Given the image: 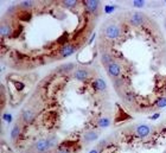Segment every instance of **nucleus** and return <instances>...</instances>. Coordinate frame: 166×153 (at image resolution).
Segmentation results:
<instances>
[{"instance_id": "27", "label": "nucleus", "mask_w": 166, "mask_h": 153, "mask_svg": "<svg viewBox=\"0 0 166 153\" xmlns=\"http://www.w3.org/2000/svg\"><path fill=\"white\" fill-rule=\"evenodd\" d=\"M165 26H166V23H165Z\"/></svg>"}, {"instance_id": "10", "label": "nucleus", "mask_w": 166, "mask_h": 153, "mask_svg": "<svg viewBox=\"0 0 166 153\" xmlns=\"http://www.w3.org/2000/svg\"><path fill=\"white\" fill-rule=\"evenodd\" d=\"M33 117H34L33 111H31V110H28V109H26V110L23 111V120H24L25 122H31V121L33 120Z\"/></svg>"}, {"instance_id": "22", "label": "nucleus", "mask_w": 166, "mask_h": 153, "mask_svg": "<svg viewBox=\"0 0 166 153\" xmlns=\"http://www.w3.org/2000/svg\"><path fill=\"white\" fill-rule=\"evenodd\" d=\"M32 5H33L32 1H24V2H21V6H23V7H30V6H32Z\"/></svg>"}, {"instance_id": "24", "label": "nucleus", "mask_w": 166, "mask_h": 153, "mask_svg": "<svg viewBox=\"0 0 166 153\" xmlns=\"http://www.w3.org/2000/svg\"><path fill=\"white\" fill-rule=\"evenodd\" d=\"M14 85H17V89H18V90H21V89L24 88V84H23V83L17 82V81H14Z\"/></svg>"}, {"instance_id": "25", "label": "nucleus", "mask_w": 166, "mask_h": 153, "mask_svg": "<svg viewBox=\"0 0 166 153\" xmlns=\"http://www.w3.org/2000/svg\"><path fill=\"white\" fill-rule=\"evenodd\" d=\"M159 116H160V114H158V113H157V114H154L153 116H151L149 119H151V120H155V119H158Z\"/></svg>"}, {"instance_id": "2", "label": "nucleus", "mask_w": 166, "mask_h": 153, "mask_svg": "<svg viewBox=\"0 0 166 153\" xmlns=\"http://www.w3.org/2000/svg\"><path fill=\"white\" fill-rule=\"evenodd\" d=\"M55 144L51 141V140H49V139H40V140H38L37 142H36V145H34V147H36V149L38 151V152H45V151H47L50 147H52Z\"/></svg>"}, {"instance_id": "21", "label": "nucleus", "mask_w": 166, "mask_h": 153, "mask_svg": "<svg viewBox=\"0 0 166 153\" xmlns=\"http://www.w3.org/2000/svg\"><path fill=\"white\" fill-rule=\"evenodd\" d=\"M2 119H4L6 122H8V123H9V122L12 121V115H11V114H8V113H6V114H4V115H2Z\"/></svg>"}, {"instance_id": "5", "label": "nucleus", "mask_w": 166, "mask_h": 153, "mask_svg": "<svg viewBox=\"0 0 166 153\" xmlns=\"http://www.w3.org/2000/svg\"><path fill=\"white\" fill-rule=\"evenodd\" d=\"M75 51H76V46L72 45V44H68V45H64L60 49V56L65 58V57H69L72 53H75Z\"/></svg>"}, {"instance_id": "7", "label": "nucleus", "mask_w": 166, "mask_h": 153, "mask_svg": "<svg viewBox=\"0 0 166 153\" xmlns=\"http://www.w3.org/2000/svg\"><path fill=\"white\" fill-rule=\"evenodd\" d=\"M74 77L78 81H84L89 77V72L85 70V69H77L75 72H74Z\"/></svg>"}, {"instance_id": "1", "label": "nucleus", "mask_w": 166, "mask_h": 153, "mask_svg": "<svg viewBox=\"0 0 166 153\" xmlns=\"http://www.w3.org/2000/svg\"><path fill=\"white\" fill-rule=\"evenodd\" d=\"M104 34L110 39H116L120 36V27L114 24H110L104 28Z\"/></svg>"}, {"instance_id": "20", "label": "nucleus", "mask_w": 166, "mask_h": 153, "mask_svg": "<svg viewBox=\"0 0 166 153\" xmlns=\"http://www.w3.org/2000/svg\"><path fill=\"white\" fill-rule=\"evenodd\" d=\"M133 5L135 7H142L145 5V1L143 0H135V1H133Z\"/></svg>"}, {"instance_id": "13", "label": "nucleus", "mask_w": 166, "mask_h": 153, "mask_svg": "<svg viewBox=\"0 0 166 153\" xmlns=\"http://www.w3.org/2000/svg\"><path fill=\"white\" fill-rule=\"evenodd\" d=\"M76 4H77V1H75V0H65V1H63V6L64 7H68V8L75 7Z\"/></svg>"}, {"instance_id": "8", "label": "nucleus", "mask_w": 166, "mask_h": 153, "mask_svg": "<svg viewBox=\"0 0 166 153\" xmlns=\"http://www.w3.org/2000/svg\"><path fill=\"white\" fill-rule=\"evenodd\" d=\"M92 87L96 89V90H100V91H103L106 90L107 88V83L103 78H96L94 82H92Z\"/></svg>"}, {"instance_id": "26", "label": "nucleus", "mask_w": 166, "mask_h": 153, "mask_svg": "<svg viewBox=\"0 0 166 153\" xmlns=\"http://www.w3.org/2000/svg\"><path fill=\"white\" fill-rule=\"evenodd\" d=\"M89 153H98V151H96V149H91Z\"/></svg>"}, {"instance_id": "17", "label": "nucleus", "mask_w": 166, "mask_h": 153, "mask_svg": "<svg viewBox=\"0 0 166 153\" xmlns=\"http://www.w3.org/2000/svg\"><path fill=\"white\" fill-rule=\"evenodd\" d=\"M157 107H159V108H164V107H166V97H161V98H159V100L157 101Z\"/></svg>"}, {"instance_id": "16", "label": "nucleus", "mask_w": 166, "mask_h": 153, "mask_svg": "<svg viewBox=\"0 0 166 153\" xmlns=\"http://www.w3.org/2000/svg\"><path fill=\"white\" fill-rule=\"evenodd\" d=\"M18 134H19V126H14L13 128H12V132H11V138L12 139H15L17 136H18Z\"/></svg>"}, {"instance_id": "23", "label": "nucleus", "mask_w": 166, "mask_h": 153, "mask_svg": "<svg viewBox=\"0 0 166 153\" xmlns=\"http://www.w3.org/2000/svg\"><path fill=\"white\" fill-rule=\"evenodd\" d=\"M57 153H71V152H70V149H68V148H64V147H62V148H59V149L57 151Z\"/></svg>"}, {"instance_id": "3", "label": "nucleus", "mask_w": 166, "mask_h": 153, "mask_svg": "<svg viewBox=\"0 0 166 153\" xmlns=\"http://www.w3.org/2000/svg\"><path fill=\"white\" fill-rule=\"evenodd\" d=\"M145 20H146V17H145V14L141 13V12H134V13L130 15V19H129L130 24L134 25V26H140L141 24L145 23Z\"/></svg>"}, {"instance_id": "18", "label": "nucleus", "mask_w": 166, "mask_h": 153, "mask_svg": "<svg viewBox=\"0 0 166 153\" xmlns=\"http://www.w3.org/2000/svg\"><path fill=\"white\" fill-rule=\"evenodd\" d=\"M74 66H75V64H72V63H69V64H65V65L60 66V70H62V71H68V70H71Z\"/></svg>"}, {"instance_id": "12", "label": "nucleus", "mask_w": 166, "mask_h": 153, "mask_svg": "<svg viewBox=\"0 0 166 153\" xmlns=\"http://www.w3.org/2000/svg\"><path fill=\"white\" fill-rule=\"evenodd\" d=\"M110 125V120L108 119V117H101L100 120H98V126L101 127V128H106V127H108Z\"/></svg>"}, {"instance_id": "9", "label": "nucleus", "mask_w": 166, "mask_h": 153, "mask_svg": "<svg viewBox=\"0 0 166 153\" xmlns=\"http://www.w3.org/2000/svg\"><path fill=\"white\" fill-rule=\"evenodd\" d=\"M84 5L90 12H95L97 9V7L100 6V2L96 0H87V1H84Z\"/></svg>"}, {"instance_id": "6", "label": "nucleus", "mask_w": 166, "mask_h": 153, "mask_svg": "<svg viewBox=\"0 0 166 153\" xmlns=\"http://www.w3.org/2000/svg\"><path fill=\"white\" fill-rule=\"evenodd\" d=\"M151 133V127L148 125H140L138 128H136V134L141 138H145L147 136L148 134Z\"/></svg>"}, {"instance_id": "19", "label": "nucleus", "mask_w": 166, "mask_h": 153, "mask_svg": "<svg viewBox=\"0 0 166 153\" xmlns=\"http://www.w3.org/2000/svg\"><path fill=\"white\" fill-rule=\"evenodd\" d=\"M116 8V6H113V5H107L106 7H104V12L106 13H111V12H114V9Z\"/></svg>"}, {"instance_id": "14", "label": "nucleus", "mask_w": 166, "mask_h": 153, "mask_svg": "<svg viewBox=\"0 0 166 153\" xmlns=\"http://www.w3.org/2000/svg\"><path fill=\"white\" fill-rule=\"evenodd\" d=\"M1 36H8L9 34V32H11V28L7 26V25H1Z\"/></svg>"}, {"instance_id": "4", "label": "nucleus", "mask_w": 166, "mask_h": 153, "mask_svg": "<svg viewBox=\"0 0 166 153\" xmlns=\"http://www.w3.org/2000/svg\"><path fill=\"white\" fill-rule=\"evenodd\" d=\"M106 66H107V72L113 77H117L121 72V66L115 62H111Z\"/></svg>"}, {"instance_id": "15", "label": "nucleus", "mask_w": 166, "mask_h": 153, "mask_svg": "<svg viewBox=\"0 0 166 153\" xmlns=\"http://www.w3.org/2000/svg\"><path fill=\"white\" fill-rule=\"evenodd\" d=\"M102 62H103V64L108 65V64H109V63H111L113 60H111V57H110L109 55L104 53V55H102Z\"/></svg>"}, {"instance_id": "11", "label": "nucleus", "mask_w": 166, "mask_h": 153, "mask_svg": "<svg viewBox=\"0 0 166 153\" xmlns=\"http://www.w3.org/2000/svg\"><path fill=\"white\" fill-rule=\"evenodd\" d=\"M97 136H98V135H97L95 132H88V133L84 134V140H85V141H94V140L97 139Z\"/></svg>"}]
</instances>
